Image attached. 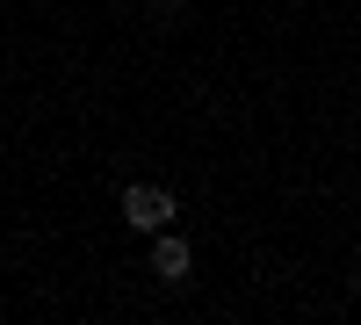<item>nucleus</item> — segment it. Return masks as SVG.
<instances>
[{"label":"nucleus","mask_w":361,"mask_h":325,"mask_svg":"<svg viewBox=\"0 0 361 325\" xmlns=\"http://www.w3.org/2000/svg\"><path fill=\"white\" fill-rule=\"evenodd\" d=\"M123 224H130V231H166V224H173V195L152 188V181H130V188H123Z\"/></svg>","instance_id":"f257e3e1"},{"label":"nucleus","mask_w":361,"mask_h":325,"mask_svg":"<svg viewBox=\"0 0 361 325\" xmlns=\"http://www.w3.org/2000/svg\"><path fill=\"white\" fill-rule=\"evenodd\" d=\"M188 239H166V231H159V246H152V275L159 282H188Z\"/></svg>","instance_id":"f03ea898"},{"label":"nucleus","mask_w":361,"mask_h":325,"mask_svg":"<svg viewBox=\"0 0 361 325\" xmlns=\"http://www.w3.org/2000/svg\"><path fill=\"white\" fill-rule=\"evenodd\" d=\"M166 8H173V0H166Z\"/></svg>","instance_id":"7ed1b4c3"}]
</instances>
